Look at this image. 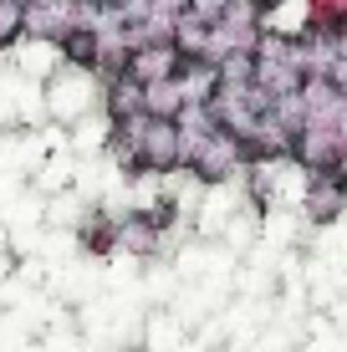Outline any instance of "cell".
Here are the masks:
<instances>
[{"instance_id": "cell-7", "label": "cell", "mask_w": 347, "mask_h": 352, "mask_svg": "<svg viewBox=\"0 0 347 352\" xmlns=\"http://www.w3.org/2000/svg\"><path fill=\"white\" fill-rule=\"evenodd\" d=\"M235 6V0H189V16H199V21H205V26H220V21H225V10H230Z\"/></svg>"}, {"instance_id": "cell-5", "label": "cell", "mask_w": 347, "mask_h": 352, "mask_svg": "<svg viewBox=\"0 0 347 352\" xmlns=\"http://www.w3.org/2000/svg\"><path fill=\"white\" fill-rule=\"evenodd\" d=\"M92 97H98V92H92L87 77H62V82L52 87V107H56V118H82Z\"/></svg>"}, {"instance_id": "cell-2", "label": "cell", "mask_w": 347, "mask_h": 352, "mask_svg": "<svg viewBox=\"0 0 347 352\" xmlns=\"http://www.w3.org/2000/svg\"><path fill=\"white\" fill-rule=\"evenodd\" d=\"M342 153H347V138L337 128H306L302 138H296V148H291V164L302 168L306 179H317V174H337Z\"/></svg>"}, {"instance_id": "cell-1", "label": "cell", "mask_w": 347, "mask_h": 352, "mask_svg": "<svg viewBox=\"0 0 347 352\" xmlns=\"http://www.w3.org/2000/svg\"><path fill=\"white\" fill-rule=\"evenodd\" d=\"M138 148H143V174H184V138H179V123L143 118Z\"/></svg>"}, {"instance_id": "cell-6", "label": "cell", "mask_w": 347, "mask_h": 352, "mask_svg": "<svg viewBox=\"0 0 347 352\" xmlns=\"http://www.w3.org/2000/svg\"><path fill=\"white\" fill-rule=\"evenodd\" d=\"M26 31V6L21 0H0V46H10Z\"/></svg>"}, {"instance_id": "cell-3", "label": "cell", "mask_w": 347, "mask_h": 352, "mask_svg": "<svg viewBox=\"0 0 347 352\" xmlns=\"http://www.w3.org/2000/svg\"><path fill=\"white\" fill-rule=\"evenodd\" d=\"M302 214H306V225H342V214H347V179L337 174H317V179H306V189H302Z\"/></svg>"}, {"instance_id": "cell-4", "label": "cell", "mask_w": 347, "mask_h": 352, "mask_svg": "<svg viewBox=\"0 0 347 352\" xmlns=\"http://www.w3.org/2000/svg\"><path fill=\"white\" fill-rule=\"evenodd\" d=\"M179 72H184V56H179V46H138V52L128 56V77H133L138 87L179 82Z\"/></svg>"}]
</instances>
